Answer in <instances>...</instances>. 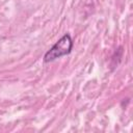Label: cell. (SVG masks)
<instances>
[{"instance_id":"cell-1","label":"cell","mask_w":133,"mask_h":133,"mask_svg":"<svg viewBox=\"0 0 133 133\" xmlns=\"http://www.w3.org/2000/svg\"><path fill=\"white\" fill-rule=\"evenodd\" d=\"M72 48H73V41L70 34L66 33L62 37H60L58 42H56L49 51L46 52L44 56V60L45 62L53 61L56 58H59L61 56L69 54L72 51Z\"/></svg>"}]
</instances>
